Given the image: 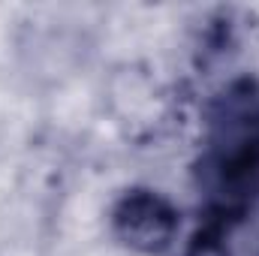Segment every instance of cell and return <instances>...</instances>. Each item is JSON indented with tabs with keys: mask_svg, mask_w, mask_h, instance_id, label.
Returning <instances> with one entry per match:
<instances>
[{
	"mask_svg": "<svg viewBox=\"0 0 259 256\" xmlns=\"http://www.w3.org/2000/svg\"><path fill=\"white\" fill-rule=\"evenodd\" d=\"M178 256H232L229 253V229L205 220L190 235V241L181 247Z\"/></svg>",
	"mask_w": 259,
	"mask_h": 256,
	"instance_id": "cell-3",
	"label": "cell"
},
{
	"mask_svg": "<svg viewBox=\"0 0 259 256\" xmlns=\"http://www.w3.org/2000/svg\"><path fill=\"white\" fill-rule=\"evenodd\" d=\"M181 217L175 205L157 190H127L112 208L115 238L142 256H163L175 247Z\"/></svg>",
	"mask_w": 259,
	"mask_h": 256,
	"instance_id": "cell-2",
	"label": "cell"
},
{
	"mask_svg": "<svg viewBox=\"0 0 259 256\" xmlns=\"http://www.w3.org/2000/svg\"><path fill=\"white\" fill-rule=\"evenodd\" d=\"M196 187L205 220L223 229L259 217V78L232 81L211 103Z\"/></svg>",
	"mask_w": 259,
	"mask_h": 256,
	"instance_id": "cell-1",
	"label": "cell"
}]
</instances>
